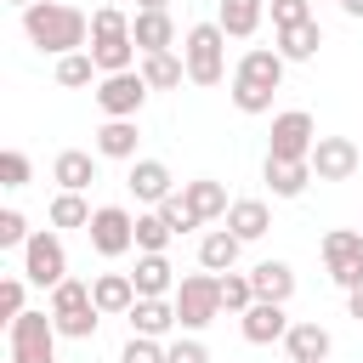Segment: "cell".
Masks as SVG:
<instances>
[{
	"mask_svg": "<svg viewBox=\"0 0 363 363\" xmlns=\"http://www.w3.org/2000/svg\"><path fill=\"white\" fill-rule=\"evenodd\" d=\"M51 323H57V335H68V340H91L96 335V323H102V312H96V301H91V284H79V278H62L57 289H51Z\"/></svg>",
	"mask_w": 363,
	"mask_h": 363,
	"instance_id": "cell-5",
	"label": "cell"
},
{
	"mask_svg": "<svg viewBox=\"0 0 363 363\" xmlns=\"http://www.w3.org/2000/svg\"><path fill=\"white\" fill-rule=\"evenodd\" d=\"M284 57L278 51H267V45H250L244 57H238V68H233V108L238 113H272V96H278V85H284Z\"/></svg>",
	"mask_w": 363,
	"mask_h": 363,
	"instance_id": "cell-2",
	"label": "cell"
},
{
	"mask_svg": "<svg viewBox=\"0 0 363 363\" xmlns=\"http://www.w3.org/2000/svg\"><path fill=\"white\" fill-rule=\"evenodd\" d=\"M119 363H164V346H159V340H147V335H130V340H125V352H119Z\"/></svg>",
	"mask_w": 363,
	"mask_h": 363,
	"instance_id": "cell-40",
	"label": "cell"
},
{
	"mask_svg": "<svg viewBox=\"0 0 363 363\" xmlns=\"http://www.w3.org/2000/svg\"><path fill=\"white\" fill-rule=\"evenodd\" d=\"M221 318V272H193V278H182L176 284V323L187 329V335H199V329H210Z\"/></svg>",
	"mask_w": 363,
	"mask_h": 363,
	"instance_id": "cell-6",
	"label": "cell"
},
{
	"mask_svg": "<svg viewBox=\"0 0 363 363\" xmlns=\"http://www.w3.org/2000/svg\"><path fill=\"white\" fill-rule=\"evenodd\" d=\"M130 284H136V301H164L170 295V261L164 255H136Z\"/></svg>",
	"mask_w": 363,
	"mask_h": 363,
	"instance_id": "cell-28",
	"label": "cell"
},
{
	"mask_svg": "<svg viewBox=\"0 0 363 363\" xmlns=\"http://www.w3.org/2000/svg\"><path fill=\"white\" fill-rule=\"evenodd\" d=\"M346 312L363 323V284H357V289H346Z\"/></svg>",
	"mask_w": 363,
	"mask_h": 363,
	"instance_id": "cell-42",
	"label": "cell"
},
{
	"mask_svg": "<svg viewBox=\"0 0 363 363\" xmlns=\"http://www.w3.org/2000/svg\"><path fill=\"white\" fill-rule=\"evenodd\" d=\"M301 23H312V0H272V28L284 34V28H301Z\"/></svg>",
	"mask_w": 363,
	"mask_h": 363,
	"instance_id": "cell-39",
	"label": "cell"
},
{
	"mask_svg": "<svg viewBox=\"0 0 363 363\" xmlns=\"http://www.w3.org/2000/svg\"><path fill=\"white\" fill-rule=\"evenodd\" d=\"M85 233H91V250L108 255V261H119L125 250H136V216L125 204H96V216H91Z\"/></svg>",
	"mask_w": 363,
	"mask_h": 363,
	"instance_id": "cell-10",
	"label": "cell"
},
{
	"mask_svg": "<svg viewBox=\"0 0 363 363\" xmlns=\"http://www.w3.org/2000/svg\"><path fill=\"white\" fill-rule=\"evenodd\" d=\"M136 74L147 79V91H176V85L187 79V62H182L176 51H153V57L136 62Z\"/></svg>",
	"mask_w": 363,
	"mask_h": 363,
	"instance_id": "cell-25",
	"label": "cell"
},
{
	"mask_svg": "<svg viewBox=\"0 0 363 363\" xmlns=\"http://www.w3.org/2000/svg\"><path fill=\"white\" fill-rule=\"evenodd\" d=\"M250 284H255V301H289L295 295V267L289 261H261V267H250Z\"/></svg>",
	"mask_w": 363,
	"mask_h": 363,
	"instance_id": "cell-23",
	"label": "cell"
},
{
	"mask_svg": "<svg viewBox=\"0 0 363 363\" xmlns=\"http://www.w3.org/2000/svg\"><path fill=\"white\" fill-rule=\"evenodd\" d=\"M23 278L40 284V289H57L68 278V250L57 238V227H40L28 244H23Z\"/></svg>",
	"mask_w": 363,
	"mask_h": 363,
	"instance_id": "cell-7",
	"label": "cell"
},
{
	"mask_svg": "<svg viewBox=\"0 0 363 363\" xmlns=\"http://www.w3.org/2000/svg\"><path fill=\"white\" fill-rule=\"evenodd\" d=\"M267 227H272V210H267L261 199H233V210H227V233H238L244 244H255Z\"/></svg>",
	"mask_w": 363,
	"mask_h": 363,
	"instance_id": "cell-27",
	"label": "cell"
},
{
	"mask_svg": "<svg viewBox=\"0 0 363 363\" xmlns=\"http://www.w3.org/2000/svg\"><path fill=\"white\" fill-rule=\"evenodd\" d=\"M6 6H23V11H28V6H34V0H6Z\"/></svg>",
	"mask_w": 363,
	"mask_h": 363,
	"instance_id": "cell-45",
	"label": "cell"
},
{
	"mask_svg": "<svg viewBox=\"0 0 363 363\" xmlns=\"http://www.w3.org/2000/svg\"><path fill=\"white\" fill-rule=\"evenodd\" d=\"M91 57L102 74H130V62L142 57L136 40H130V17L119 6H96L91 11Z\"/></svg>",
	"mask_w": 363,
	"mask_h": 363,
	"instance_id": "cell-3",
	"label": "cell"
},
{
	"mask_svg": "<svg viewBox=\"0 0 363 363\" xmlns=\"http://www.w3.org/2000/svg\"><path fill=\"white\" fill-rule=\"evenodd\" d=\"M91 301H96L102 318H125V312L136 306V284H130V272H102V278H91Z\"/></svg>",
	"mask_w": 363,
	"mask_h": 363,
	"instance_id": "cell-18",
	"label": "cell"
},
{
	"mask_svg": "<svg viewBox=\"0 0 363 363\" xmlns=\"http://www.w3.org/2000/svg\"><path fill=\"white\" fill-rule=\"evenodd\" d=\"M142 102H147V79H142L136 68H130V74H102V79H96V108H102L108 119H136Z\"/></svg>",
	"mask_w": 363,
	"mask_h": 363,
	"instance_id": "cell-12",
	"label": "cell"
},
{
	"mask_svg": "<svg viewBox=\"0 0 363 363\" xmlns=\"http://www.w3.org/2000/svg\"><path fill=\"white\" fill-rule=\"evenodd\" d=\"M136 11H170V0H136Z\"/></svg>",
	"mask_w": 363,
	"mask_h": 363,
	"instance_id": "cell-43",
	"label": "cell"
},
{
	"mask_svg": "<svg viewBox=\"0 0 363 363\" xmlns=\"http://www.w3.org/2000/svg\"><path fill=\"white\" fill-rule=\"evenodd\" d=\"M267 17V0H216V23L227 40H250Z\"/></svg>",
	"mask_w": 363,
	"mask_h": 363,
	"instance_id": "cell-21",
	"label": "cell"
},
{
	"mask_svg": "<svg viewBox=\"0 0 363 363\" xmlns=\"http://www.w3.org/2000/svg\"><path fill=\"white\" fill-rule=\"evenodd\" d=\"M238 323H244V340H250V346H272V340L289 335V312H284L278 301H255Z\"/></svg>",
	"mask_w": 363,
	"mask_h": 363,
	"instance_id": "cell-15",
	"label": "cell"
},
{
	"mask_svg": "<svg viewBox=\"0 0 363 363\" xmlns=\"http://www.w3.org/2000/svg\"><path fill=\"white\" fill-rule=\"evenodd\" d=\"M6 340H11V363H57V323H51V312H23L6 329Z\"/></svg>",
	"mask_w": 363,
	"mask_h": 363,
	"instance_id": "cell-8",
	"label": "cell"
},
{
	"mask_svg": "<svg viewBox=\"0 0 363 363\" xmlns=\"http://www.w3.org/2000/svg\"><path fill=\"white\" fill-rule=\"evenodd\" d=\"M329 329L318 323V318H301V323H289V335H284V352H289V363H323L329 357Z\"/></svg>",
	"mask_w": 363,
	"mask_h": 363,
	"instance_id": "cell-16",
	"label": "cell"
},
{
	"mask_svg": "<svg viewBox=\"0 0 363 363\" xmlns=\"http://www.w3.org/2000/svg\"><path fill=\"white\" fill-rule=\"evenodd\" d=\"M34 233H28V216L23 210H0V250H23Z\"/></svg>",
	"mask_w": 363,
	"mask_h": 363,
	"instance_id": "cell-38",
	"label": "cell"
},
{
	"mask_svg": "<svg viewBox=\"0 0 363 363\" xmlns=\"http://www.w3.org/2000/svg\"><path fill=\"white\" fill-rule=\"evenodd\" d=\"M340 11L346 17H363V0H340Z\"/></svg>",
	"mask_w": 363,
	"mask_h": 363,
	"instance_id": "cell-44",
	"label": "cell"
},
{
	"mask_svg": "<svg viewBox=\"0 0 363 363\" xmlns=\"http://www.w3.org/2000/svg\"><path fill=\"white\" fill-rule=\"evenodd\" d=\"M136 119H108L96 130V159H136Z\"/></svg>",
	"mask_w": 363,
	"mask_h": 363,
	"instance_id": "cell-30",
	"label": "cell"
},
{
	"mask_svg": "<svg viewBox=\"0 0 363 363\" xmlns=\"http://www.w3.org/2000/svg\"><path fill=\"white\" fill-rule=\"evenodd\" d=\"M176 233L164 227V216L159 210H147V216H136V250L142 255H164V244H170Z\"/></svg>",
	"mask_w": 363,
	"mask_h": 363,
	"instance_id": "cell-31",
	"label": "cell"
},
{
	"mask_svg": "<svg viewBox=\"0 0 363 363\" xmlns=\"http://www.w3.org/2000/svg\"><path fill=\"white\" fill-rule=\"evenodd\" d=\"M159 216H164V227H170V233H193V227H204V221H199V210H193L182 193H170V199L159 204Z\"/></svg>",
	"mask_w": 363,
	"mask_h": 363,
	"instance_id": "cell-35",
	"label": "cell"
},
{
	"mask_svg": "<svg viewBox=\"0 0 363 363\" xmlns=\"http://www.w3.org/2000/svg\"><path fill=\"white\" fill-rule=\"evenodd\" d=\"M51 182H57L62 193H85V187L96 182V159H91L85 147H62V153L51 159Z\"/></svg>",
	"mask_w": 363,
	"mask_h": 363,
	"instance_id": "cell-20",
	"label": "cell"
},
{
	"mask_svg": "<svg viewBox=\"0 0 363 363\" xmlns=\"http://www.w3.org/2000/svg\"><path fill=\"white\" fill-rule=\"evenodd\" d=\"M125 187H130L142 204H153V210H159V204L176 193V176H170L159 159H130V176H125Z\"/></svg>",
	"mask_w": 363,
	"mask_h": 363,
	"instance_id": "cell-14",
	"label": "cell"
},
{
	"mask_svg": "<svg viewBox=\"0 0 363 363\" xmlns=\"http://www.w3.org/2000/svg\"><path fill=\"white\" fill-rule=\"evenodd\" d=\"M323 267L340 289H357L363 284V233L357 227H335L323 233Z\"/></svg>",
	"mask_w": 363,
	"mask_h": 363,
	"instance_id": "cell-11",
	"label": "cell"
},
{
	"mask_svg": "<svg viewBox=\"0 0 363 363\" xmlns=\"http://www.w3.org/2000/svg\"><path fill=\"white\" fill-rule=\"evenodd\" d=\"M91 74H102L91 51H74V57H57V85H68V91H79V85H91Z\"/></svg>",
	"mask_w": 363,
	"mask_h": 363,
	"instance_id": "cell-33",
	"label": "cell"
},
{
	"mask_svg": "<svg viewBox=\"0 0 363 363\" xmlns=\"http://www.w3.org/2000/svg\"><path fill=\"white\" fill-rule=\"evenodd\" d=\"M238 250H244V238L227 233V227H216V233L199 238V267H204V272H233V267H238Z\"/></svg>",
	"mask_w": 363,
	"mask_h": 363,
	"instance_id": "cell-22",
	"label": "cell"
},
{
	"mask_svg": "<svg viewBox=\"0 0 363 363\" xmlns=\"http://www.w3.org/2000/svg\"><path fill=\"white\" fill-rule=\"evenodd\" d=\"M318 45H323V28H318V17H312V23H301V28H284L272 51H278L284 62H312Z\"/></svg>",
	"mask_w": 363,
	"mask_h": 363,
	"instance_id": "cell-29",
	"label": "cell"
},
{
	"mask_svg": "<svg viewBox=\"0 0 363 363\" xmlns=\"http://www.w3.org/2000/svg\"><path fill=\"white\" fill-rule=\"evenodd\" d=\"M261 176H267L272 199H301L306 182H318V176H312V159H267Z\"/></svg>",
	"mask_w": 363,
	"mask_h": 363,
	"instance_id": "cell-17",
	"label": "cell"
},
{
	"mask_svg": "<svg viewBox=\"0 0 363 363\" xmlns=\"http://www.w3.org/2000/svg\"><path fill=\"white\" fill-rule=\"evenodd\" d=\"M28 176H34V164H28V153H17V147H6V153H0V187H28Z\"/></svg>",
	"mask_w": 363,
	"mask_h": 363,
	"instance_id": "cell-37",
	"label": "cell"
},
{
	"mask_svg": "<svg viewBox=\"0 0 363 363\" xmlns=\"http://www.w3.org/2000/svg\"><path fill=\"white\" fill-rule=\"evenodd\" d=\"M130 40H136L142 57L170 51V45H176V23H170V11H136V17H130Z\"/></svg>",
	"mask_w": 363,
	"mask_h": 363,
	"instance_id": "cell-19",
	"label": "cell"
},
{
	"mask_svg": "<svg viewBox=\"0 0 363 363\" xmlns=\"http://www.w3.org/2000/svg\"><path fill=\"white\" fill-rule=\"evenodd\" d=\"M164 363H210V346L204 340H176V346H164Z\"/></svg>",
	"mask_w": 363,
	"mask_h": 363,
	"instance_id": "cell-41",
	"label": "cell"
},
{
	"mask_svg": "<svg viewBox=\"0 0 363 363\" xmlns=\"http://www.w3.org/2000/svg\"><path fill=\"white\" fill-rule=\"evenodd\" d=\"M23 34H28V45H40V51H51V57L91 51V45H85V40H91V17H85L79 6H62V0H34V6L23 11Z\"/></svg>",
	"mask_w": 363,
	"mask_h": 363,
	"instance_id": "cell-1",
	"label": "cell"
},
{
	"mask_svg": "<svg viewBox=\"0 0 363 363\" xmlns=\"http://www.w3.org/2000/svg\"><path fill=\"white\" fill-rule=\"evenodd\" d=\"M255 306V284H250V272H221V312H250Z\"/></svg>",
	"mask_w": 363,
	"mask_h": 363,
	"instance_id": "cell-32",
	"label": "cell"
},
{
	"mask_svg": "<svg viewBox=\"0 0 363 363\" xmlns=\"http://www.w3.org/2000/svg\"><path fill=\"white\" fill-rule=\"evenodd\" d=\"M318 147V125L306 108H284L272 113V136H267V159H312Z\"/></svg>",
	"mask_w": 363,
	"mask_h": 363,
	"instance_id": "cell-9",
	"label": "cell"
},
{
	"mask_svg": "<svg viewBox=\"0 0 363 363\" xmlns=\"http://www.w3.org/2000/svg\"><path fill=\"white\" fill-rule=\"evenodd\" d=\"M91 216H96V210H91L79 193H57V199H51V227H91Z\"/></svg>",
	"mask_w": 363,
	"mask_h": 363,
	"instance_id": "cell-34",
	"label": "cell"
},
{
	"mask_svg": "<svg viewBox=\"0 0 363 363\" xmlns=\"http://www.w3.org/2000/svg\"><path fill=\"white\" fill-rule=\"evenodd\" d=\"M182 199L199 210V221H216V216H227V210H233L227 187H221V182H210V176H199V182H182Z\"/></svg>",
	"mask_w": 363,
	"mask_h": 363,
	"instance_id": "cell-26",
	"label": "cell"
},
{
	"mask_svg": "<svg viewBox=\"0 0 363 363\" xmlns=\"http://www.w3.org/2000/svg\"><path fill=\"white\" fill-rule=\"evenodd\" d=\"M23 284H28V278H0V323H6V329L28 312V306H23V295H28Z\"/></svg>",
	"mask_w": 363,
	"mask_h": 363,
	"instance_id": "cell-36",
	"label": "cell"
},
{
	"mask_svg": "<svg viewBox=\"0 0 363 363\" xmlns=\"http://www.w3.org/2000/svg\"><path fill=\"white\" fill-rule=\"evenodd\" d=\"M182 62H187L193 85H221L227 79V34H221V23H193L187 40H182Z\"/></svg>",
	"mask_w": 363,
	"mask_h": 363,
	"instance_id": "cell-4",
	"label": "cell"
},
{
	"mask_svg": "<svg viewBox=\"0 0 363 363\" xmlns=\"http://www.w3.org/2000/svg\"><path fill=\"white\" fill-rule=\"evenodd\" d=\"M357 164H363V153H357L352 136H318V147H312V176L318 182H352Z\"/></svg>",
	"mask_w": 363,
	"mask_h": 363,
	"instance_id": "cell-13",
	"label": "cell"
},
{
	"mask_svg": "<svg viewBox=\"0 0 363 363\" xmlns=\"http://www.w3.org/2000/svg\"><path fill=\"white\" fill-rule=\"evenodd\" d=\"M125 318H130V335H147V340L182 329V323H176V301H136Z\"/></svg>",
	"mask_w": 363,
	"mask_h": 363,
	"instance_id": "cell-24",
	"label": "cell"
}]
</instances>
